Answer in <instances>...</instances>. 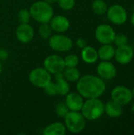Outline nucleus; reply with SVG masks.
<instances>
[{"label": "nucleus", "mask_w": 134, "mask_h": 135, "mask_svg": "<svg viewBox=\"0 0 134 135\" xmlns=\"http://www.w3.org/2000/svg\"><path fill=\"white\" fill-rule=\"evenodd\" d=\"M54 83L57 89V94L60 96H66L70 90V82L65 78L62 72L54 74Z\"/></svg>", "instance_id": "dca6fc26"}, {"label": "nucleus", "mask_w": 134, "mask_h": 135, "mask_svg": "<svg viewBox=\"0 0 134 135\" xmlns=\"http://www.w3.org/2000/svg\"><path fill=\"white\" fill-rule=\"evenodd\" d=\"M77 91L84 98H99L100 97L106 90V85L100 77L86 74L81 76L79 80L77 81Z\"/></svg>", "instance_id": "f257e3e1"}, {"label": "nucleus", "mask_w": 134, "mask_h": 135, "mask_svg": "<svg viewBox=\"0 0 134 135\" xmlns=\"http://www.w3.org/2000/svg\"><path fill=\"white\" fill-rule=\"evenodd\" d=\"M17 19L20 24H28L32 19L29 9H22L17 13Z\"/></svg>", "instance_id": "b1692460"}, {"label": "nucleus", "mask_w": 134, "mask_h": 135, "mask_svg": "<svg viewBox=\"0 0 134 135\" xmlns=\"http://www.w3.org/2000/svg\"><path fill=\"white\" fill-rule=\"evenodd\" d=\"M29 12L32 18L39 24L49 23L54 16V9L52 6L44 0L33 2L29 8Z\"/></svg>", "instance_id": "f03ea898"}, {"label": "nucleus", "mask_w": 134, "mask_h": 135, "mask_svg": "<svg viewBox=\"0 0 134 135\" xmlns=\"http://www.w3.org/2000/svg\"><path fill=\"white\" fill-rule=\"evenodd\" d=\"M81 112L85 119L90 121L96 120L104 113V104L99 98L87 99L84 102Z\"/></svg>", "instance_id": "7ed1b4c3"}, {"label": "nucleus", "mask_w": 134, "mask_h": 135, "mask_svg": "<svg viewBox=\"0 0 134 135\" xmlns=\"http://www.w3.org/2000/svg\"><path fill=\"white\" fill-rule=\"evenodd\" d=\"M66 67H77L79 64V58L75 54H68L64 58Z\"/></svg>", "instance_id": "393cba45"}, {"label": "nucleus", "mask_w": 134, "mask_h": 135, "mask_svg": "<svg viewBox=\"0 0 134 135\" xmlns=\"http://www.w3.org/2000/svg\"><path fill=\"white\" fill-rule=\"evenodd\" d=\"M38 32L39 36L43 40H48L52 34V29L49 23H42L40 24Z\"/></svg>", "instance_id": "5701e85b"}, {"label": "nucleus", "mask_w": 134, "mask_h": 135, "mask_svg": "<svg viewBox=\"0 0 134 135\" xmlns=\"http://www.w3.org/2000/svg\"><path fill=\"white\" fill-rule=\"evenodd\" d=\"M64 102L66 103L70 111L81 112L85 100L84 97L79 93L69 92L66 95V99Z\"/></svg>", "instance_id": "2eb2a0df"}, {"label": "nucleus", "mask_w": 134, "mask_h": 135, "mask_svg": "<svg viewBox=\"0 0 134 135\" xmlns=\"http://www.w3.org/2000/svg\"><path fill=\"white\" fill-rule=\"evenodd\" d=\"M97 74L100 78L105 80H111L115 78L117 74V69L109 61H102L97 66Z\"/></svg>", "instance_id": "4468645a"}, {"label": "nucleus", "mask_w": 134, "mask_h": 135, "mask_svg": "<svg viewBox=\"0 0 134 135\" xmlns=\"http://www.w3.org/2000/svg\"><path fill=\"white\" fill-rule=\"evenodd\" d=\"M64 124L69 132L79 134L85 130L86 119L81 112L70 111L64 117Z\"/></svg>", "instance_id": "20e7f679"}, {"label": "nucleus", "mask_w": 134, "mask_h": 135, "mask_svg": "<svg viewBox=\"0 0 134 135\" xmlns=\"http://www.w3.org/2000/svg\"><path fill=\"white\" fill-rule=\"evenodd\" d=\"M2 66L1 60H0V75H1V74H2Z\"/></svg>", "instance_id": "72a5a7b5"}, {"label": "nucleus", "mask_w": 134, "mask_h": 135, "mask_svg": "<svg viewBox=\"0 0 134 135\" xmlns=\"http://www.w3.org/2000/svg\"><path fill=\"white\" fill-rule=\"evenodd\" d=\"M57 2H58V6L62 9L65 11H69L73 9V7L75 6L76 1L75 0H58Z\"/></svg>", "instance_id": "bb28decb"}, {"label": "nucleus", "mask_w": 134, "mask_h": 135, "mask_svg": "<svg viewBox=\"0 0 134 135\" xmlns=\"http://www.w3.org/2000/svg\"><path fill=\"white\" fill-rule=\"evenodd\" d=\"M108 7L103 0H94L92 4V9L97 15H103L107 13Z\"/></svg>", "instance_id": "4be33fe9"}, {"label": "nucleus", "mask_w": 134, "mask_h": 135, "mask_svg": "<svg viewBox=\"0 0 134 135\" xmlns=\"http://www.w3.org/2000/svg\"><path fill=\"white\" fill-rule=\"evenodd\" d=\"M104 112L111 118H118L122 115V106L111 100L104 104Z\"/></svg>", "instance_id": "6ab92c4d"}, {"label": "nucleus", "mask_w": 134, "mask_h": 135, "mask_svg": "<svg viewBox=\"0 0 134 135\" xmlns=\"http://www.w3.org/2000/svg\"><path fill=\"white\" fill-rule=\"evenodd\" d=\"M130 21H131V24H132V25L134 26V12L132 13V15H131Z\"/></svg>", "instance_id": "473e14b6"}, {"label": "nucleus", "mask_w": 134, "mask_h": 135, "mask_svg": "<svg viewBox=\"0 0 134 135\" xmlns=\"http://www.w3.org/2000/svg\"><path fill=\"white\" fill-rule=\"evenodd\" d=\"M76 44H77V46L79 47V48H81V49H82V48H84L85 47H86L88 44H87V41L84 39V38H78L77 40H76Z\"/></svg>", "instance_id": "c756f323"}, {"label": "nucleus", "mask_w": 134, "mask_h": 135, "mask_svg": "<svg viewBox=\"0 0 134 135\" xmlns=\"http://www.w3.org/2000/svg\"><path fill=\"white\" fill-rule=\"evenodd\" d=\"M133 49L128 44L118 46L117 49H115V58L119 64L126 65L129 64L133 57Z\"/></svg>", "instance_id": "f8f14e48"}, {"label": "nucleus", "mask_w": 134, "mask_h": 135, "mask_svg": "<svg viewBox=\"0 0 134 135\" xmlns=\"http://www.w3.org/2000/svg\"><path fill=\"white\" fill-rule=\"evenodd\" d=\"M54 111H55L56 115L59 118H62V119H64V117L66 115V114L70 112L68 107L66 106V104L64 101H61L58 104H57L55 106Z\"/></svg>", "instance_id": "a878e982"}, {"label": "nucleus", "mask_w": 134, "mask_h": 135, "mask_svg": "<svg viewBox=\"0 0 134 135\" xmlns=\"http://www.w3.org/2000/svg\"><path fill=\"white\" fill-rule=\"evenodd\" d=\"M48 44L51 49L57 52H67L72 49L73 42L70 37L62 33L51 35L48 39Z\"/></svg>", "instance_id": "39448f33"}, {"label": "nucleus", "mask_w": 134, "mask_h": 135, "mask_svg": "<svg viewBox=\"0 0 134 135\" xmlns=\"http://www.w3.org/2000/svg\"><path fill=\"white\" fill-rule=\"evenodd\" d=\"M128 42H129V39H128L126 35L122 34V33L115 34V39H114V43L118 47L122 46V45L128 44Z\"/></svg>", "instance_id": "cd10ccee"}, {"label": "nucleus", "mask_w": 134, "mask_h": 135, "mask_svg": "<svg viewBox=\"0 0 134 135\" xmlns=\"http://www.w3.org/2000/svg\"><path fill=\"white\" fill-rule=\"evenodd\" d=\"M107 16L111 23L117 25H123L127 20V12L120 5H113L109 7L107 10Z\"/></svg>", "instance_id": "9d476101"}, {"label": "nucleus", "mask_w": 134, "mask_h": 135, "mask_svg": "<svg viewBox=\"0 0 134 135\" xmlns=\"http://www.w3.org/2000/svg\"><path fill=\"white\" fill-rule=\"evenodd\" d=\"M132 91V95H133V97H134V88L131 90Z\"/></svg>", "instance_id": "f704fd0d"}, {"label": "nucleus", "mask_w": 134, "mask_h": 135, "mask_svg": "<svg viewBox=\"0 0 134 135\" xmlns=\"http://www.w3.org/2000/svg\"><path fill=\"white\" fill-rule=\"evenodd\" d=\"M17 40L22 44H28L35 36V31L32 26L28 24H20L15 31Z\"/></svg>", "instance_id": "9b49d317"}, {"label": "nucleus", "mask_w": 134, "mask_h": 135, "mask_svg": "<svg viewBox=\"0 0 134 135\" xmlns=\"http://www.w3.org/2000/svg\"><path fill=\"white\" fill-rule=\"evenodd\" d=\"M30 83L37 88L43 89L52 80L51 74L44 67H36L32 70L28 74Z\"/></svg>", "instance_id": "423d86ee"}, {"label": "nucleus", "mask_w": 134, "mask_h": 135, "mask_svg": "<svg viewBox=\"0 0 134 135\" xmlns=\"http://www.w3.org/2000/svg\"><path fill=\"white\" fill-rule=\"evenodd\" d=\"M81 56L82 60L88 64H93L97 62L99 56L98 51L92 46H86L81 49Z\"/></svg>", "instance_id": "f3484780"}, {"label": "nucleus", "mask_w": 134, "mask_h": 135, "mask_svg": "<svg viewBox=\"0 0 134 135\" xmlns=\"http://www.w3.org/2000/svg\"><path fill=\"white\" fill-rule=\"evenodd\" d=\"M111 100L122 106L127 105L132 100L133 95L132 91L125 86H116L111 93Z\"/></svg>", "instance_id": "1a4fd4ad"}, {"label": "nucleus", "mask_w": 134, "mask_h": 135, "mask_svg": "<svg viewBox=\"0 0 134 135\" xmlns=\"http://www.w3.org/2000/svg\"><path fill=\"white\" fill-rule=\"evenodd\" d=\"M66 127L63 123L54 122L47 125L43 131L44 135H65L66 134Z\"/></svg>", "instance_id": "a211bd4d"}, {"label": "nucleus", "mask_w": 134, "mask_h": 135, "mask_svg": "<svg viewBox=\"0 0 134 135\" xmlns=\"http://www.w3.org/2000/svg\"><path fill=\"white\" fill-rule=\"evenodd\" d=\"M52 31L57 33H64L70 27V20L63 15H54L49 22Z\"/></svg>", "instance_id": "ddd939ff"}, {"label": "nucleus", "mask_w": 134, "mask_h": 135, "mask_svg": "<svg viewBox=\"0 0 134 135\" xmlns=\"http://www.w3.org/2000/svg\"><path fill=\"white\" fill-rule=\"evenodd\" d=\"M43 67L52 75L61 73L66 68L64 58L58 54H51L45 58Z\"/></svg>", "instance_id": "0eeeda50"}, {"label": "nucleus", "mask_w": 134, "mask_h": 135, "mask_svg": "<svg viewBox=\"0 0 134 135\" xmlns=\"http://www.w3.org/2000/svg\"><path fill=\"white\" fill-rule=\"evenodd\" d=\"M62 74L69 82H77L81 78V72L77 67H66Z\"/></svg>", "instance_id": "412c9836"}, {"label": "nucleus", "mask_w": 134, "mask_h": 135, "mask_svg": "<svg viewBox=\"0 0 134 135\" xmlns=\"http://www.w3.org/2000/svg\"><path fill=\"white\" fill-rule=\"evenodd\" d=\"M44 1H45V2H47V3H49V4L52 5V4H54V3H56L58 0H44Z\"/></svg>", "instance_id": "2f4dec72"}, {"label": "nucleus", "mask_w": 134, "mask_h": 135, "mask_svg": "<svg viewBox=\"0 0 134 135\" xmlns=\"http://www.w3.org/2000/svg\"><path fill=\"white\" fill-rule=\"evenodd\" d=\"M8 57V52L3 49L0 50V60H4Z\"/></svg>", "instance_id": "7c9ffc66"}, {"label": "nucleus", "mask_w": 134, "mask_h": 135, "mask_svg": "<svg viewBox=\"0 0 134 135\" xmlns=\"http://www.w3.org/2000/svg\"><path fill=\"white\" fill-rule=\"evenodd\" d=\"M115 32L113 28L107 24H102L97 26L95 31L96 40L102 44H109L114 42Z\"/></svg>", "instance_id": "6e6552de"}, {"label": "nucleus", "mask_w": 134, "mask_h": 135, "mask_svg": "<svg viewBox=\"0 0 134 135\" xmlns=\"http://www.w3.org/2000/svg\"><path fill=\"white\" fill-rule=\"evenodd\" d=\"M97 51L100 59L102 61H110L115 56V49L111 44H103Z\"/></svg>", "instance_id": "aec40b11"}, {"label": "nucleus", "mask_w": 134, "mask_h": 135, "mask_svg": "<svg viewBox=\"0 0 134 135\" xmlns=\"http://www.w3.org/2000/svg\"><path fill=\"white\" fill-rule=\"evenodd\" d=\"M43 90H44V93L48 96L53 97V96L57 95V89H56L54 81H51L47 86H45L43 88Z\"/></svg>", "instance_id": "c85d7f7f"}, {"label": "nucleus", "mask_w": 134, "mask_h": 135, "mask_svg": "<svg viewBox=\"0 0 134 135\" xmlns=\"http://www.w3.org/2000/svg\"><path fill=\"white\" fill-rule=\"evenodd\" d=\"M132 111H133V112H134V104H133V106H132Z\"/></svg>", "instance_id": "c9c22d12"}]
</instances>
